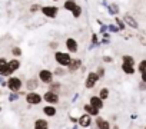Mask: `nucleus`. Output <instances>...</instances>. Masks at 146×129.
Returning a JSON list of instances; mask_svg holds the SVG:
<instances>
[{"label":"nucleus","mask_w":146,"mask_h":129,"mask_svg":"<svg viewBox=\"0 0 146 129\" xmlns=\"http://www.w3.org/2000/svg\"><path fill=\"white\" fill-rule=\"evenodd\" d=\"M137 70H139L140 73L146 70V60H140V62H139V64H137Z\"/></svg>","instance_id":"bb28decb"},{"label":"nucleus","mask_w":146,"mask_h":129,"mask_svg":"<svg viewBox=\"0 0 146 129\" xmlns=\"http://www.w3.org/2000/svg\"><path fill=\"white\" fill-rule=\"evenodd\" d=\"M13 93H15V95H10V98H9V99H10L12 102H13V100H16V99L19 98V95H17V92H13Z\"/></svg>","instance_id":"f704fd0d"},{"label":"nucleus","mask_w":146,"mask_h":129,"mask_svg":"<svg viewBox=\"0 0 146 129\" xmlns=\"http://www.w3.org/2000/svg\"><path fill=\"white\" fill-rule=\"evenodd\" d=\"M123 22H125L129 27H132V29H139V23H137L136 19L132 17L130 15H125V16H123Z\"/></svg>","instance_id":"9b49d317"},{"label":"nucleus","mask_w":146,"mask_h":129,"mask_svg":"<svg viewBox=\"0 0 146 129\" xmlns=\"http://www.w3.org/2000/svg\"><path fill=\"white\" fill-rule=\"evenodd\" d=\"M102 6H106L108 7V2H106V0H102Z\"/></svg>","instance_id":"ea45409f"},{"label":"nucleus","mask_w":146,"mask_h":129,"mask_svg":"<svg viewBox=\"0 0 146 129\" xmlns=\"http://www.w3.org/2000/svg\"><path fill=\"white\" fill-rule=\"evenodd\" d=\"M73 129H79V128H78V126H75V128H73Z\"/></svg>","instance_id":"a19ab883"},{"label":"nucleus","mask_w":146,"mask_h":129,"mask_svg":"<svg viewBox=\"0 0 146 129\" xmlns=\"http://www.w3.org/2000/svg\"><path fill=\"white\" fill-rule=\"evenodd\" d=\"M108 12H109V15L116 16V15L120 12V9H119V6H117L116 3H112V5H108Z\"/></svg>","instance_id":"412c9836"},{"label":"nucleus","mask_w":146,"mask_h":129,"mask_svg":"<svg viewBox=\"0 0 146 129\" xmlns=\"http://www.w3.org/2000/svg\"><path fill=\"white\" fill-rule=\"evenodd\" d=\"M37 86H39V82H37V79H35V78H32V79H29V80L26 82V88H27L29 90H35V89H37Z\"/></svg>","instance_id":"aec40b11"},{"label":"nucleus","mask_w":146,"mask_h":129,"mask_svg":"<svg viewBox=\"0 0 146 129\" xmlns=\"http://www.w3.org/2000/svg\"><path fill=\"white\" fill-rule=\"evenodd\" d=\"M140 80H142V82H146V70L142 72V75H140Z\"/></svg>","instance_id":"e433bc0d"},{"label":"nucleus","mask_w":146,"mask_h":129,"mask_svg":"<svg viewBox=\"0 0 146 129\" xmlns=\"http://www.w3.org/2000/svg\"><path fill=\"white\" fill-rule=\"evenodd\" d=\"M60 88H62V85H60L59 82H52V83H49V90H52V92L59 93V92H60Z\"/></svg>","instance_id":"5701e85b"},{"label":"nucleus","mask_w":146,"mask_h":129,"mask_svg":"<svg viewBox=\"0 0 146 129\" xmlns=\"http://www.w3.org/2000/svg\"><path fill=\"white\" fill-rule=\"evenodd\" d=\"M96 73L100 76V79H102V78H105V68H103V66H99V68H98V70H96Z\"/></svg>","instance_id":"473e14b6"},{"label":"nucleus","mask_w":146,"mask_h":129,"mask_svg":"<svg viewBox=\"0 0 146 129\" xmlns=\"http://www.w3.org/2000/svg\"><path fill=\"white\" fill-rule=\"evenodd\" d=\"M83 109H85V112L89 113L90 116H98V115H99V109L95 108V106L90 105V103H86V105L83 106Z\"/></svg>","instance_id":"f3484780"},{"label":"nucleus","mask_w":146,"mask_h":129,"mask_svg":"<svg viewBox=\"0 0 146 129\" xmlns=\"http://www.w3.org/2000/svg\"><path fill=\"white\" fill-rule=\"evenodd\" d=\"M76 6H78L76 0H64V3H63V9L67 10V12H72Z\"/></svg>","instance_id":"6ab92c4d"},{"label":"nucleus","mask_w":146,"mask_h":129,"mask_svg":"<svg viewBox=\"0 0 146 129\" xmlns=\"http://www.w3.org/2000/svg\"><path fill=\"white\" fill-rule=\"evenodd\" d=\"M12 55H13V56H16V57L22 56V49H20V47H17V46H16V47H13V49H12Z\"/></svg>","instance_id":"c85d7f7f"},{"label":"nucleus","mask_w":146,"mask_h":129,"mask_svg":"<svg viewBox=\"0 0 146 129\" xmlns=\"http://www.w3.org/2000/svg\"><path fill=\"white\" fill-rule=\"evenodd\" d=\"M122 70L126 73V75H133L136 72V68L133 63H129V62H122Z\"/></svg>","instance_id":"f8f14e48"},{"label":"nucleus","mask_w":146,"mask_h":129,"mask_svg":"<svg viewBox=\"0 0 146 129\" xmlns=\"http://www.w3.org/2000/svg\"><path fill=\"white\" fill-rule=\"evenodd\" d=\"M9 66H10V69L15 72V70H17V69L20 68V62H19L17 59H12V60L9 62Z\"/></svg>","instance_id":"b1692460"},{"label":"nucleus","mask_w":146,"mask_h":129,"mask_svg":"<svg viewBox=\"0 0 146 129\" xmlns=\"http://www.w3.org/2000/svg\"><path fill=\"white\" fill-rule=\"evenodd\" d=\"M57 46H59L57 42H52V43H50V47H52V49H57Z\"/></svg>","instance_id":"4c0bfd02"},{"label":"nucleus","mask_w":146,"mask_h":129,"mask_svg":"<svg viewBox=\"0 0 146 129\" xmlns=\"http://www.w3.org/2000/svg\"><path fill=\"white\" fill-rule=\"evenodd\" d=\"M99 98H100L102 100H106V99L109 98V89H108V88H102L100 92H99Z\"/></svg>","instance_id":"393cba45"},{"label":"nucleus","mask_w":146,"mask_h":129,"mask_svg":"<svg viewBox=\"0 0 146 129\" xmlns=\"http://www.w3.org/2000/svg\"><path fill=\"white\" fill-rule=\"evenodd\" d=\"M95 123H96L98 129H110V123H109L106 119L100 118L99 115L96 116V120H95Z\"/></svg>","instance_id":"ddd939ff"},{"label":"nucleus","mask_w":146,"mask_h":129,"mask_svg":"<svg viewBox=\"0 0 146 129\" xmlns=\"http://www.w3.org/2000/svg\"><path fill=\"white\" fill-rule=\"evenodd\" d=\"M22 79L16 78V76H10L9 80H7V88L12 90V92H19L22 89Z\"/></svg>","instance_id":"39448f33"},{"label":"nucleus","mask_w":146,"mask_h":129,"mask_svg":"<svg viewBox=\"0 0 146 129\" xmlns=\"http://www.w3.org/2000/svg\"><path fill=\"white\" fill-rule=\"evenodd\" d=\"M54 60H56L57 64H60V66L67 68L70 64V62H72V56H70V53L57 50V52H54Z\"/></svg>","instance_id":"f257e3e1"},{"label":"nucleus","mask_w":146,"mask_h":129,"mask_svg":"<svg viewBox=\"0 0 146 129\" xmlns=\"http://www.w3.org/2000/svg\"><path fill=\"white\" fill-rule=\"evenodd\" d=\"M139 88H140V90H145V89H146V82H142V80H140Z\"/></svg>","instance_id":"c9c22d12"},{"label":"nucleus","mask_w":146,"mask_h":129,"mask_svg":"<svg viewBox=\"0 0 146 129\" xmlns=\"http://www.w3.org/2000/svg\"><path fill=\"white\" fill-rule=\"evenodd\" d=\"M100 80V76L96 73V72H89L88 76H86V80H85V86L86 89H93L95 85Z\"/></svg>","instance_id":"f03ea898"},{"label":"nucleus","mask_w":146,"mask_h":129,"mask_svg":"<svg viewBox=\"0 0 146 129\" xmlns=\"http://www.w3.org/2000/svg\"><path fill=\"white\" fill-rule=\"evenodd\" d=\"M56 108H54V105H47V106H44L43 108V113L46 115V116H49V118H52V116H54L56 115Z\"/></svg>","instance_id":"a211bd4d"},{"label":"nucleus","mask_w":146,"mask_h":129,"mask_svg":"<svg viewBox=\"0 0 146 129\" xmlns=\"http://www.w3.org/2000/svg\"><path fill=\"white\" fill-rule=\"evenodd\" d=\"M64 45H66V49L69 50V53H78V50H79V43H78L76 39L67 37Z\"/></svg>","instance_id":"1a4fd4ad"},{"label":"nucleus","mask_w":146,"mask_h":129,"mask_svg":"<svg viewBox=\"0 0 146 129\" xmlns=\"http://www.w3.org/2000/svg\"><path fill=\"white\" fill-rule=\"evenodd\" d=\"M108 30L112 32V33H119V32H120V29L117 27V25H109V26H108Z\"/></svg>","instance_id":"cd10ccee"},{"label":"nucleus","mask_w":146,"mask_h":129,"mask_svg":"<svg viewBox=\"0 0 146 129\" xmlns=\"http://www.w3.org/2000/svg\"><path fill=\"white\" fill-rule=\"evenodd\" d=\"M122 62H129V63H133V64H135V59H133L130 55H123Z\"/></svg>","instance_id":"c756f323"},{"label":"nucleus","mask_w":146,"mask_h":129,"mask_svg":"<svg viewBox=\"0 0 146 129\" xmlns=\"http://www.w3.org/2000/svg\"><path fill=\"white\" fill-rule=\"evenodd\" d=\"M13 73V70L9 66V62L5 57H0V75L2 76H10Z\"/></svg>","instance_id":"6e6552de"},{"label":"nucleus","mask_w":146,"mask_h":129,"mask_svg":"<svg viewBox=\"0 0 146 129\" xmlns=\"http://www.w3.org/2000/svg\"><path fill=\"white\" fill-rule=\"evenodd\" d=\"M40 9H42V6L35 3V5H32V6H30V13H36V12H39Z\"/></svg>","instance_id":"7c9ffc66"},{"label":"nucleus","mask_w":146,"mask_h":129,"mask_svg":"<svg viewBox=\"0 0 146 129\" xmlns=\"http://www.w3.org/2000/svg\"><path fill=\"white\" fill-rule=\"evenodd\" d=\"M40 12L43 13V16L49 17V19H56L59 15V7L56 6H42Z\"/></svg>","instance_id":"7ed1b4c3"},{"label":"nucleus","mask_w":146,"mask_h":129,"mask_svg":"<svg viewBox=\"0 0 146 129\" xmlns=\"http://www.w3.org/2000/svg\"><path fill=\"white\" fill-rule=\"evenodd\" d=\"M78 123H79V126H82V128H89V126H92V116L89 115V113H85V115H82L79 119H78Z\"/></svg>","instance_id":"9d476101"},{"label":"nucleus","mask_w":146,"mask_h":129,"mask_svg":"<svg viewBox=\"0 0 146 129\" xmlns=\"http://www.w3.org/2000/svg\"><path fill=\"white\" fill-rule=\"evenodd\" d=\"M35 129H49V122L46 119H36L33 123Z\"/></svg>","instance_id":"dca6fc26"},{"label":"nucleus","mask_w":146,"mask_h":129,"mask_svg":"<svg viewBox=\"0 0 146 129\" xmlns=\"http://www.w3.org/2000/svg\"><path fill=\"white\" fill-rule=\"evenodd\" d=\"M70 13H72V16L75 17V19H79V17L82 16V13H83V9H82V6H79V5H78V6H76L75 9H73Z\"/></svg>","instance_id":"4be33fe9"},{"label":"nucleus","mask_w":146,"mask_h":129,"mask_svg":"<svg viewBox=\"0 0 146 129\" xmlns=\"http://www.w3.org/2000/svg\"><path fill=\"white\" fill-rule=\"evenodd\" d=\"M43 100L49 105H57L60 98H59V93L56 92H52V90H47L44 95H43Z\"/></svg>","instance_id":"0eeeda50"},{"label":"nucleus","mask_w":146,"mask_h":129,"mask_svg":"<svg viewBox=\"0 0 146 129\" xmlns=\"http://www.w3.org/2000/svg\"><path fill=\"white\" fill-rule=\"evenodd\" d=\"M42 100H43V96L39 95V93L35 92V90H30V92L26 95V102H27L29 105H39Z\"/></svg>","instance_id":"423d86ee"},{"label":"nucleus","mask_w":146,"mask_h":129,"mask_svg":"<svg viewBox=\"0 0 146 129\" xmlns=\"http://www.w3.org/2000/svg\"><path fill=\"white\" fill-rule=\"evenodd\" d=\"M0 109H2V106H0Z\"/></svg>","instance_id":"37998d69"},{"label":"nucleus","mask_w":146,"mask_h":129,"mask_svg":"<svg viewBox=\"0 0 146 129\" xmlns=\"http://www.w3.org/2000/svg\"><path fill=\"white\" fill-rule=\"evenodd\" d=\"M53 2H59V0H53Z\"/></svg>","instance_id":"79ce46f5"},{"label":"nucleus","mask_w":146,"mask_h":129,"mask_svg":"<svg viewBox=\"0 0 146 129\" xmlns=\"http://www.w3.org/2000/svg\"><path fill=\"white\" fill-rule=\"evenodd\" d=\"M103 60H105V62H108V63H110V62H112V57H109V56H105V57H103Z\"/></svg>","instance_id":"58836bf2"},{"label":"nucleus","mask_w":146,"mask_h":129,"mask_svg":"<svg viewBox=\"0 0 146 129\" xmlns=\"http://www.w3.org/2000/svg\"><path fill=\"white\" fill-rule=\"evenodd\" d=\"M53 78H54V75H53V72L52 70H49V69H42L40 72H39V80L42 82V83H52L53 82Z\"/></svg>","instance_id":"20e7f679"},{"label":"nucleus","mask_w":146,"mask_h":129,"mask_svg":"<svg viewBox=\"0 0 146 129\" xmlns=\"http://www.w3.org/2000/svg\"><path fill=\"white\" fill-rule=\"evenodd\" d=\"M145 129H146V126H145Z\"/></svg>","instance_id":"c03bdc74"},{"label":"nucleus","mask_w":146,"mask_h":129,"mask_svg":"<svg viewBox=\"0 0 146 129\" xmlns=\"http://www.w3.org/2000/svg\"><path fill=\"white\" fill-rule=\"evenodd\" d=\"M98 43H99V40H98V35H96V33H93V35H92V47H93V46H96Z\"/></svg>","instance_id":"72a5a7b5"},{"label":"nucleus","mask_w":146,"mask_h":129,"mask_svg":"<svg viewBox=\"0 0 146 129\" xmlns=\"http://www.w3.org/2000/svg\"><path fill=\"white\" fill-rule=\"evenodd\" d=\"M80 66H82V60L80 59H72L67 69H69V72H76V70L80 69Z\"/></svg>","instance_id":"2eb2a0df"},{"label":"nucleus","mask_w":146,"mask_h":129,"mask_svg":"<svg viewBox=\"0 0 146 129\" xmlns=\"http://www.w3.org/2000/svg\"><path fill=\"white\" fill-rule=\"evenodd\" d=\"M115 22H116L117 27L120 29V32H125V29H126V23H125L122 19H119V17H115Z\"/></svg>","instance_id":"a878e982"},{"label":"nucleus","mask_w":146,"mask_h":129,"mask_svg":"<svg viewBox=\"0 0 146 129\" xmlns=\"http://www.w3.org/2000/svg\"><path fill=\"white\" fill-rule=\"evenodd\" d=\"M63 66H59V68H56L54 69V75H59V76H62V75H64L66 73V70L64 69H62Z\"/></svg>","instance_id":"2f4dec72"},{"label":"nucleus","mask_w":146,"mask_h":129,"mask_svg":"<svg viewBox=\"0 0 146 129\" xmlns=\"http://www.w3.org/2000/svg\"><path fill=\"white\" fill-rule=\"evenodd\" d=\"M89 103H90V105H93L95 108H98L99 110L103 108V100L99 98V95H98V96H96V95L90 96V98H89Z\"/></svg>","instance_id":"4468645a"}]
</instances>
